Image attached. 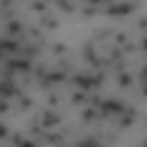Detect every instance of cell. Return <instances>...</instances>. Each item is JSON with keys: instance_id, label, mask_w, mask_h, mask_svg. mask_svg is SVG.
I'll return each mask as SVG.
<instances>
[{"instance_id": "cell-1", "label": "cell", "mask_w": 147, "mask_h": 147, "mask_svg": "<svg viewBox=\"0 0 147 147\" xmlns=\"http://www.w3.org/2000/svg\"><path fill=\"white\" fill-rule=\"evenodd\" d=\"M137 5H140L137 0H113L110 5L100 7V12H105V15H110V17H125V15H130V12H135Z\"/></svg>"}, {"instance_id": "cell-2", "label": "cell", "mask_w": 147, "mask_h": 147, "mask_svg": "<svg viewBox=\"0 0 147 147\" xmlns=\"http://www.w3.org/2000/svg\"><path fill=\"white\" fill-rule=\"evenodd\" d=\"M34 120L42 125V130H54V127H59V125L64 123V115L59 113L57 108H44Z\"/></svg>"}, {"instance_id": "cell-3", "label": "cell", "mask_w": 147, "mask_h": 147, "mask_svg": "<svg viewBox=\"0 0 147 147\" xmlns=\"http://www.w3.org/2000/svg\"><path fill=\"white\" fill-rule=\"evenodd\" d=\"M5 66L10 74H30L32 71V59L22 57V54H12L5 59Z\"/></svg>"}, {"instance_id": "cell-4", "label": "cell", "mask_w": 147, "mask_h": 147, "mask_svg": "<svg viewBox=\"0 0 147 147\" xmlns=\"http://www.w3.org/2000/svg\"><path fill=\"white\" fill-rule=\"evenodd\" d=\"M64 81H69V74L61 69H54V71H47L37 84H39V88H52V86H61Z\"/></svg>"}, {"instance_id": "cell-5", "label": "cell", "mask_w": 147, "mask_h": 147, "mask_svg": "<svg viewBox=\"0 0 147 147\" xmlns=\"http://www.w3.org/2000/svg\"><path fill=\"white\" fill-rule=\"evenodd\" d=\"M15 79L17 76H5V79L0 81V98L12 100V98H20L22 96V91L17 88V84H15Z\"/></svg>"}, {"instance_id": "cell-6", "label": "cell", "mask_w": 147, "mask_h": 147, "mask_svg": "<svg viewBox=\"0 0 147 147\" xmlns=\"http://www.w3.org/2000/svg\"><path fill=\"white\" fill-rule=\"evenodd\" d=\"M132 123H137V110L135 108H125L120 115H118L115 127H118V130H125V127H130Z\"/></svg>"}, {"instance_id": "cell-7", "label": "cell", "mask_w": 147, "mask_h": 147, "mask_svg": "<svg viewBox=\"0 0 147 147\" xmlns=\"http://www.w3.org/2000/svg\"><path fill=\"white\" fill-rule=\"evenodd\" d=\"M69 81H71V84L76 86V88L86 91V93H88V91H93V86H91V74H84V71H74Z\"/></svg>"}, {"instance_id": "cell-8", "label": "cell", "mask_w": 147, "mask_h": 147, "mask_svg": "<svg viewBox=\"0 0 147 147\" xmlns=\"http://www.w3.org/2000/svg\"><path fill=\"white\" fill-rule=\"evenodd\" d=\"M84 59H86V61H88L93 69H103V59L96 54L93 42H86V44H84Z\"/></svg>"}, {"instance_id": "cell-9", "label": "cell", "mask_w": 147, "mask_h": 147, "mask_svg": "<svg viewBox=\"0 0 147 147\" xmlns=\"http://www.w3.org/2000/svg\"><path fill=\"white\" fill-rule=\"evenodd\" d=\"M5 30H7V37H12V39H22L27 32V27L22 25L20 20H5Z\"/></svg>"}, {"instance_id": "cell-10", "label": "cell", "mask_w": 147, "mask_h": 147, "mask_svg": "<svg viewBox=\"0 0 147 147\" xmlns=\"http://www.w3.org/2000/svg\"><path fill=\"white\" fill-rule=\"evenodd\" d=\"M39 137H44L47 145H64V142H66V137H64L61 132H54V130H44Z\"/></svg>"}, {"instance_id": "cell-11", "label": "cell", "mask_w": 147, "mask_h": 147, "mask_svg": "<svg viewBox=\"0 0 147 147\" xmlns=\"http://www.w3.org/2000/svg\"><path fill=\"white\" fill-rule=\"evenodd\" d=\"M69 103L74 105V108H79V105H86L88 103V93H86V91H81V88H76L71 93V98H69Z\"/></svg>"}, {"instance_id": "cell-12", "label": "cell", "mask_w": 147, "mask_h": 147, "mask_svg": "<svg viewBox=\"0 0 147 147\" xmlns=\"http://www.w3.org/2000/svg\"><path fill=\"white\" fill-rule=\"evenodd\" d=\"M132 74L130 71H120V74H115V84H118V88H130L132 86Z\"/></svg>"}, {"instance_id": "cell-13", "label": "cell", "mask_w": 147, "mask_h": 147, "mask_svg": "<svg viewBox=\"0 0 147 147\" xmlns=\"http://www.w3.org/2000/svg\"><path fill=\"white\" fill-rule=\"evenodd\" d=\"M93 120H98V108L88 105V108L81 110V123H84V125H88V123H93Z\"/></svg>"}, {"instance_id": "cell-14", "label": "cell", "mask_w": 147, "mask_h": 147, "mask_svg": "<svg viewBox=\"0 0 147 147\" xmlns=\"http://www.w3.org/2000/svg\"><path fill=\"white\" fill-rule=\"evenodd\" d=\"M39 27H44V30H59V27H61V22L54 20V17H49L47 12H44V15L39 17Z\"/></svg>"}, {"instance_id": "cell-15", "label": "cell", "mask_w": 147, "mask_h": 147, "mask_svg": "<svg viewBox=\"0 0 147 147\" xmlns=\"http://www.w3.org/2000/svg\"><path fill=\"white\" fill-rule=\"evenodd\" d=\"M103 84H105V69H96V74H91V86L100 88Z\"/></svg>"}, {"instance_id": "cell-16", "label": "cell", "mask_w": 147, "mask_h": 147, "mask_svg": "<svg viewBox=\"0 0 147 147\" xmlns=\"http://www.w3.org/2000/svg\"><path fill=\"white\" fill-rule=\"evenodd\" d=\"M30 108H34V98H30V96L22 93L20 98H17V110H20V113H25V110H30Z\"/></svg>"}, {"instance_id": "cell-17", "label": "cell", "mask_w": 147, "mask_h": 147, "mask_svg": "<svg viewBox=\"0 0 147 147\" xmlns=\"http://www.w3.org/2000/svg\"><path fill=\"white\" fill-rule=\"evenodd\" d=\"M100 145V137L98 135H91V137H84V140H76V147H98Z\"/></svg>"}, {"instance_id": "cell-18", "label": "cell", "mask_w": 147, "mask_h": 147, "mask_svg": "<svg viewBox=\"0 0 147 147\" xmlns=\"http://www.w3.org/2000/svg\"><path fill=\"white\" fill-rule=\"evenodd\" d=\"M57 3V7L61 12H66V15H71V12H76V3H71V0H54Z\"/></svg>"}, {"instance_id": "cell-19", "label": "cell", "mask_w": 147, "mask_h": 147, "mask_svg": "<svg viewBox=\"0 0 147 147\" xmlns=\"http://www.w3.org/2000/svg\"><path fill=\"white\" fill-rule=\"evenodd\" d=\"M12 145H22V147H32V145H37L34 140H27L25 135H20V132H17V135H12Z\"/></svg>"}, {"instance_id": "cell-20", "label": "cell", "mask_w": 147, "mask_h": 147, "mask_svg": "<svg viewBox=\"0 0 147 147\" xmlns=\"http://www.w3.org/2000/svg\"><path fill=\"white\" fill-rule=\"evenodd\" d=\"M30 10L44 15V12H47V3H44V0H32V3H30Z\"/></svg>"}, {"instance_id": "cell-21", "label": "cell", "mask_w": 147, "mask_h": 147, "mask_svg": "<svg viewBox=\"0 0 147 147\" xmlns=\"http://www.w3.org/2000/svg\"><path fill=\"white\" fill-rule=\"evenodd\" d=\"M76 3H81V5H91V7H105V5H110L113 0H76Z\"/></svg>"}, {"instance_id": "cell-22", "label": "cell", "mask_w": 147, "mask_h": 147, "mask_svg": "<svg viewBox=\"0 0 147 147\" xmlns=\"http://www.w3.org/2000/svg\"><path fill=\"white\" fill-rule=\"evenodd\" d=\"M59 103H61V96H59L57 91H52V93L47 96V108H59Z\"/></svg>"}, {"instance_id": "cell-23", "label": "cell", "mask_w": 147, "mask_h": 147, "mask_svg": "<svg viewBox=\"0 0 147 147\" xmlns=\"http://www.w3.org/2000/svg\"><path fill=\"white\" fill-rule=\"evenodd\" d=\"M127 39H130V37H127V32H113V42H115L118 47H123Z\"/></svg>"}, {"instance_id": "cell-24", "label": "cell", "mask_w": 147, "mask_h": 147, "mask_svg": "<svg viewBox=\"0 0 147 147\" xmlns=\"http://www.w3.org/2000/svg\"><path fill=\"white\" fill-rule=\"evenodd\" d=\"M52 54H54V57H61V54H66V44H61V42L52 44Z\"/></svg>"}, {"instance_id": "cell-25", "label": "cell", "mask_w": 147, "mask_h": 147, "mask_svg": "<svg viewBox=\"0 0 147 147\" xmlns=\"http://www.w3.org/2000/svg\"><path fill=\"white\" fill-rule=\"evenodd\" d=\"M100 103H103V96H98V93L88 96V105H93V108H100Z\"/></svg>"}, {"instance_id": "cell-26", "label": "cell", "mask_w": 147, "mask_h": 147, "mask_svg": "<svg viewBox=\"0 0 147 147\" xmlns=\"http://www.w3.org/2000/svg\"><path fill=\"white\" fill-rule=\"evenodd\" d=\"M98 12H100V7H84V10H81V15H84V17H96V15H98Z\"/></svg>"}, {"instance_id": "cell-27", "label": "cell", "mask_w": 147, "mask_h": 147, "mask_svg": "<svg viewBox=\"0 0 147 147\" xmlns=\"http://www.w3.org/2000/svg\"><path fill=\"white\" fill-rule=\"evenodd\" d=\"M5 113H10V100L0 98V115H5Z\"/></svg>"}, {"instance_id": "cell-28", "label": "cell", "mask_w": 147, "mask_h": 147, "mask_svg": "<svg viewBox=\"0 0 147 147\" xmlns=\"http://www.w3.org/2000/svg\"><path fill=\"white\" fill-rule=\"evenodd\" d=\"M44 74H47V66H44V64H39V66L34 69V76H37V79H42Z\"/></svg>"}, {"instance_id": "cell-29", "label": "cell", "mask_w": 147, "mask_h": 147, "mask_svg": "<svg viewBox=\"0 0 147 147\" xmlns=\"http://www.w3.org/2000/svg\"><path fill=\"white\" fill-rule=\"evenodd\" d=\"M5 137H10V130H7V125L0 123V140H5Z\"/></svg>"}, {"instance_id": "cell-30", "label": "cell", "mask_w": 147, "mask_h": 147, "mask_svg": "<svg viewBox=\"0 0 147 147\" xmlns=\"http://www.w3.org/2000/svg\"><path fill=\"white\" fill-rule=\"evenodd\" d=\"M145 27H147V22H145V17H140V20H137V30H140V32H145Z\"/></svg>"}, {"instance_id": "cell-31", "label": "cell", "mask_w": 147, "mask_h": 147, "mask_svg": "<svg viewBox=\"0 0 147 147\" xmlns=\"http://www.w3.org/2000/svg\"><path fill=\"white\" fill-rule=\"evenodd\" d=\"M15 3H17V0H15Z\"/></svg>"}]
</instances>
